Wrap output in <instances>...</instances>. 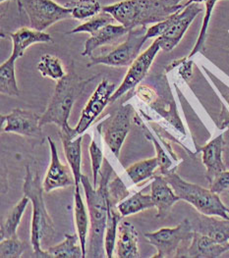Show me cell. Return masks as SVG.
<instances>
[{
    "label": "cell",
    "instance_id": "cell-26",
    "mask_svg": "<svg viewBox=\"0 0 229 258\" xmlns=\"http://www.w3.org/2000/svg\"><path fill=\"white\" fill-rule=\"evenodd\" d=\"M78 240V234H65V240L46 250L47 258H83V249Z\"/></svg>",
    "mask_w": 229,
    "mask_h": 258
},
{
    "label": "cell",
    "instance_id": "cell-35",
    "mask_svg": "<svg viewBox=\"0 0 229 258\" xmlns=\"http://www.w3.org/2000/svg\"><path fill=\"white\" fill-rule=\"evenodd\" d=\"M26 248L25 242L21 241L18 237L5 239L0 242V257L19 258Z\"/></svg>",
    "mask_w": 229,
    "mask_h": 258
},
{
    "label": "cell",
    "instance_id": "cell-7",
    "mask_svg": "<svg viewBox=\"0 0 229 258\" xmlns=\"http://www.w3.org/2000/svg\"><path fill=\"white\" fill-rule=\"evenodd\" d=\"M147 27H139L129 31L125 41L118 44L107 54L91 56V61L87 67L95 65H106L110 67H129L135 59L140 55V51L146 42Z\"/></svg>",
    "mask_w": 229,
    "mask_h": 258
},
{
    "label": "cell",
    "instance_id": "cell-3",
    "mask_svg": "<svg viewBox=\"0 0 229 258\" xmlns=\"http://www.w3.org/2000/svg\"><path fill=\"white\" fill-rule=\"evenodd\" d=\"M182 8V4L167 7L159 0H123L103 6L102 11L109 13L118 24L131 31L162 22Z\"/></svg>",
    "mask_w": 229,
    "mask_h": 258
},
{
    "label": "cell",
    "instance_id": "cell-5",
    "mask_svg": "<svg viewBox=\"0 0 229 258\" xmlns=\"http://www.w3.org/2000/svg\"><path fill=\"white\" fill-rule=\"evenodd\" d=\"M171 185L174 192L181 201L193 205L201 214L209 216H219L229 220V209L221 202L217 194L210 188H205L198 184L184 181L175 169L163 176Z\"/></svg>",
    "mask_w": 229,
    "mask_h": 258
},
{
    "label": "cell",
    "instance_id": "cell-43",
    "mask_svg": "<svg viewBox=\"0 0 229 258\" xmlns=\"http://www.w3.org/2000/svg\"><path fill=\"white\" fill-rule=\"evenodd\" d=\"M206 0H189L188 2H186L184 5L186 6V5H189V4H191V3H202V2H205Z\"/></svg>",
    "mask_w": 229,
    "mask_h": 258
},
{
    "label": "cell",
    "instance_id": "cell-42",
    "mask_svg": "<svg viewBox=\"0 0 229 258\" xmlns=\"http://www.w3.org/2000/svg\"><path fill=\"white\" fill-rule=\"evenodd\" d=\"M163 5L167 6V7H174V6H178L181 5V1L183 0H159Z\"/></svg>",
    "mask_w": 229,
    "mask_h": 258
},
{
    "label": "cell",
    "instance_id": "cell-41",
    "mask_svg": "<svg viewBox=\"0 0 229 258\" xmlns=\"http://www.w3.org/2000/svg\"><path fill=\"white\" fill-rule=\"evenodd\" d=\"M192 66H193V62L188 61V59L181 64L179 74L185 81L189 80L192 76Z\"/></svg>",
    "mask_w": 229,
    "mask_h": 258
},
{
    "label": "cell",
    "instance_id": "cell-29",
    "mask_svg": "<svg viewBox=\"0 0 229 258\" xmlns=\"http://www.w3.org/2000/svg\"><path fill=\"white\" fill-rule=\"evenodd\" d=\"M158 167L157 157L137 162L126 169V174L132 180L134 184H138L148 179L153 178L154 172Z\"/></svg>",
    "mask_w": 229,
    "mask_h": 258
},
{
    "label": "cell",
    "instance_id": "cell-12",
    "mask_svg": "<svg viewBox=\"0 0 229 258\" xmlns=\"http://www.w3.org/2000/svg\"><path fill=\"white\" fill-rule=\"evenodd\" d=\"M116 91L115 84L110 83L107 79H103L97 86L96 91L91 95L86 106L81 113L79 123L75 127L77 136L83 135L93 122L99 116V114L109 104L110 98Z\"/></svg>",
    "mask_w": 229,
    "mask_h": 258
},
{
    "label": "cell",
    "instance_id": "cell-17",
    "mask_svg": "<svg viewBox=\"0 0 229 258\" xmlns=\"http://www.w3.org/2000/svg\"><path fill=\"white\" fill-rule=\"evenodd\" d=\"M224 147L223 136L220 135L210 141L205 147L198 148L203 153V163L207 168V179L211 184L214 179L222 172L226 171L222 160V151Z\"/></svg>",
    "mask_w": 229,
    "mask_h": 258
},
{
    "label": "cell",
    "instance_id": "cell-6",
    "mask_svg": "<svg viewBox=\"0 0 229 258\" xmlns=\"http://www.w3.org/2000/svg\"><path fill=\"white\" fill-rule=\"evenodd\" d=\"M194 235L192 223L185 219L174 228L146 233L145 238L156 248L154 258L184 257Z\"/></svg>",
    "mask_w": 229,
    "mask_h": 258
},
{
    "label": "cell",
    "instance_id": "cell-15",
    "mask_svg": "<svg viewBox=\"0 0 229 258\" xmlns=\"http://www.w3.org/2000/svg\"><path fill=\"white\" fill-rule=\"evenodd\" d=\"M65 157L67 162L71 168L74 177H75V185H79L81 183L82 172H81V162H82V140L83 136H77L75 128H71L70 126L61 128L59 133Z\"/></svg>",
    "mask_w": 229,
    "mask_h": 258
},
{
    "label": "cell",
    "instance_id": "cell-34",
    "mask_svg": "<svg viewBox=\"0 0 229 258\" xmlns=\"http://www.w3.org/2000/svg\"><path fill=\"white\" fill-rule=\"evenodd\" d=\"M217 1L218 0H206L205 1V3H206L205 16H204V20H203V25H202V28H201V32H200V35H199V37L197 39V42H196L194 48L192 49L191 53L189 54V56H187L188 59L204 49V45H205L206 37H207V32H208V28H209V24H210V17H211L213 8H214V6H215Z\"/></svg>",
    "mask_w": 229,
    "mask_h": 258
},
{
    "label": "cell",
    "instance_id": "cell-36",
    "mask_svg": "<svg viewBox=\"0 0 229 258\" xmlns=\"http://www.w3.org/2000/svg\"><path fill=\"white\" fill-rule=\"evenodd\" d=\"M90 155L92 160V170H93V182L94 186L97 187V179L99 172L102 168V162H103V155H102V149L101 146H99L96 143V140H93L90 145Z\"/></svg>",
    "mask_w": 229,
    "mask_h": 258
},
{
    "label": "cell",
    "instance_id": "cell-33",
    "mask_svg": "<svg viewBox=\"0 0 229 258\" xmlns=\"http://www.w3.org/2000/svg\"><path fill=\"white\" fill-rule=\"evenodd\" d=\"M135 122L138 126L142 127V129L144 131V134L146 136V138L151 141L155 148L156 150V157H157V160H158V168L160 170V173L162 176H164L165 174H167L168 172H170L173 169H176V167L172 168V161L169 159V157L166 155V153L164 152V150L161 148V147L159 146L158 142L154 139L153 135L150 133V131L146 128V126L143 124L142 120L136 116L135 117Z\"/></svg>",
    "mask_w": 229,
    "mask_h": 258
},
{
    "label": "cell",
    "instance_id": "cell-24",
    "mask_svg": "<svg viewBox=\"0 0 229 258\" xmlns=\"http://www.w3.org/2000/svg\"><path fill=\"white\" fill-rule=\"evenodd\" d=\"M74 216H75L77 234L79 236V241L83 249V258H85L87 256L86 240H87V235L89 230L90 216L87 213L86 206L82 200L79 185H76L75 192H74Z\"/></svg>",
    "mask_w": 229,
    "mask_h": 258
},
{
    "label": "cell",
    "instance_id": "cell-20",
    "mask_svg": "<svg viewBox=\"0 0 229 258\" xmlns=\"http://www.w3.org/2000/svg\"><path fill=\"white\" fill-rule=\"evenodd\" d=\"M138 240L139 234L133 224L128 221H120L115 242V252L117 256L119 258L140 257Z\"/></svg>",
    "mask_w": 229,
    "mask_h": 258
},
{
    "label": "cell",
    "instance_id": "cell-13",
    "mask_svg": "<svg viewBox=\"0 0 229 258\" xmlns=\"http://www.w3.org/2000/svg\"><path fill=\"white\" fill-rule=\"evenodd\" d=\"M40 117L41 115L33 111L15 108L10 114L1 115V123L5 122L3 132L38 138L41 136Z\"/></svg>",
    "mask_w": 229,
    "mask_h": 258
},
{
    "label": "cell",
    "instance_id": "cell-19",
    "mask_svg": "<svg viewBox=\"0 0 229 258\" xmlns=\"http://www.w3.org/2000/svg\"><path fill=\"white\" fill-rule=\"evenodd\" d=\"M227 250H229V242L220 243L205 235L194 232L191 243L184 257L217 258Z\"/></svg>",
    "mask_w": 229,
    "mask_h": 258
},
{
    "label": "cell",
    "instance_id": "cell-38",
    "mask_svg": "<svg viewBox=\"0 0 229 258\" xmlns=\"http://www.w3.org/2000/svg\"><path fill=\"white\" fill-rule=\"evenodd\" d=\"M210 188L215 194L219 195L229 189V171H224L218 175L214 181L210 184Z\"/></svg>",
    "mask_w": 229,
    "mask_h": 258
},
{
    "label": "cell",
    "instance_id": "cell-9",
    "mask_svg": "<svg viewBox=\"0 0 229 258\" xmlns=\"http://www.w3.org/2000/svg\"><path fill=\"white\" fill-rule=\"evenodd\" d=\"M22 10L30 20L31 28L44 32L59 21L72 18L71 12L54 0H20Z\"/></svg>",
    "mask_w": 229,
    "mask_h": 258
},
{
    "label": "cell",
    "instance_id": "cell-23",
    "mask_svg": "<svg viewBox=\"0 0 229 258\" xmlns=\"http://www.w3.org/2000/svg\"><path fill=\"white\" fill-rule=\"evenodd\" d=\"M31 201L27 196L24 195V198L17 203L6 215V218L1 222L0 227V237L1 240L17 237V229L21 223L22 217L25 213L27 205Z\"/></svg>",
    "mask_w": 229,
    "mask_h": 258
},
{
    "label": "cell",
    "instance_id": "cell-31",
    "mask_svg": "<svg viewBox=\"0 0 229 258\" xmlns=\"http://www.w3.org/2000/svg\"><path fill=\"white\" fill-rule=\"evenodd\" d=\"M38 70L43 78H49L56 82L67 74L61 60L56 56L50 54L41 55L38 64Z\"/></svg>",
    "mask_w": 229,
    "mask_h": 258
},
{
    "label": "cell",
    "instance_id": "cell-21",
    "mask_svg": "<svg viewBox=\"0 0 229 258\" xmlns=\"http://www.w3.org/2000/svg\"><path fill=\"white\" fill-rule=\"evenodd\" d=\"M9 37H11L13 43L12 55L17 59L24 55L25 51L33 44L53 42V38L49 34L27 27L20 28L17 31L10 33Z\"/></svg>",
    "mask_w": 229,
    "mask_h": 258
},
{
    "label": "cell",
    "instance_id": "cell-2",
    "mask_svg": "<svg viewBox=\"0 0 229 258\" xmlns=\"http://www.w3.org/2000/svg\"><path fill=\"white\" fill-rule=\"evenodd\" d=\"M24 195L33 204V218L31 230V244L36 257L47 258L46 250L41 244L47 242L54 236V225L43 201V185L40 183L38 171L33 172L30 165L26 166V176L23 185Z\"/></svg>",
    "mask_w": 229,
    "mask_h": 258
},
{
    "label": "cell",
    "instance_id": "cell-16",
    "mask_svg": "<svg viewBox=\"0 0 229 258\" xmlns=\"http://www.w3.org/2000/svg\"><path fill=\"white\" fill-rule=\"evenodd\" d=\"M151 196L157 210L156 218H165L170 213L172 206L181 201L162 175L153 176Z\"/></svg>",
    "mask_w": 229,
    "mask_h": 258
},
{
    "label": "cell",
    "instance_id": "cell-18",
    "mask_svg": "<svg viewBox=\"0 0 229 258\" xmlns=\"http://www.w3.org/2000/svg\"><path fill=\"white\" fill-rule=\"evenodd\" d=\"M192 227L194 232L205 235L217 242H229L228 219L201 214L195 223H192Z\"/></svg>",
    "mask_w": 229,
    "mask_h": 258
},
{
    "label": "cell",
    "instance_id": "cell-11",
    "mask_svg": "<svg viewBox=\"0 0 229 258\" xmlns=\"http://www.w3.org/2000/svg\"><path fill=\"white\" fill-rule=\"evenodd\" d=\"M160 44L158 39L153 40V43L142 54L138 56L133 63L129 66V69L124 77L121 85L116 89L112 94L109 104H113L116 100L122 97L127 92L135 91L139 84L147 77L155 56L160 50Z\"/></svg>",
    "mask_w": 229,
    "mask_h": 258
},
{
    "label": "cell",
    "instance_id": "cell-14",
    "mask_svg": "<svg viewBox=\"0 0 229 258\" xmlns=\"http://www.w3.org/2000/svg\"><path fill=\"white\" fill-rule=\"evenodd\" d=\"M47 141L50 148V164L42 184L44 191L50 192L56 188L76 184L72 170L60 161L54 142L50 137H47Z\"/></svg>",
    "mask_w": 229,
    "mask_h": 258
},
{
    "label": "cell",
    "instance_id": "cell-8",
    "mask_svg": "<svg viewBox=\"0 0 229 258\" xmlns=\"http://www.w3.org/2000/svg\"><path fill=\"white\" fill-rule=\"evenodd\" d=\"M134 108L131 104L120 105L117 110L103 121L96 129L104 143L110 148L116 157H119L120 149L130 131Z\"/></svg>",
    "mask_w": 229,
    "mask_h": 258
},
{
    "label": "cell",
    "instance_id": "cell-10",
    "mask_svg": "<svg viewBox=\"0 0 229 258\" xmlns=\"http://www.w3.org/2000/svg\"><path fill=\"white\" fill-rule=\"evenodd\" d=\"M201 12H203V7L200 3H191L186 6L184 5V8L162 21L165 31L161 37H156L159 41L160 48L167 52L171 51L181 41L192 22Z\"/></svg>",
    "mask_w": 229,
    "mask_h": 258
},
{
    "label": "cell",
    "instance_id": "cell-37",
    "mask_svg": "<svg viewBox=\"0 0 229 258\" xmlns=\"http://www.w3.org/2000/svg\"><path fill=\"white\" fill-rule=\"evenodd\" d=\"M108 195L111 205L116 206V204L124 201L130 194L125 184L120 180V178L116 177L113 181H109Z\"/></svg>",
    "mask_w": 229,
    "mask_h": 258
},
{
    "label": "cell",
    "instance_id": "cell-4",
    "mask_svg": "<svg viewBox=\"0 0 229 258\" xmlns=\"http://www.w3.org/2000/svg\"><path fill=\"white\" fill-rule=\"evenodd\" d=\"M96 78V76L88 79L80 78L72 64L65 77L58 81L48 106L40 117V126L55 124L60 129L68 127V119L75 101Z\"/></svg>",
    "mask_w": 229,
    "mask_h": 258
},
{
    "label": "cell",
    "instance_id": "cell-25",
    "mask_svg": "<svg viewBox=\"0 0 229 258\" xmlns=\"http://www.w3.org/2000/svg\"><path fill=\"white\" fill-rule=\"evenodd\" d=\"M17 58L11 56L0 65V92L8 96H19L20 90L15 74Z\"/></svg>",
    "mask_w": 229,
    "mask_h": 258
},
{
    "label": "cell",
    "instance_id": "cell-45",
    "mask_svg": "<svg viewBox=\"0 0 229 258\" xmlns=\"http://www.w3.org/2000/svg\"><path fill=\"white\" fill-rule=\"evenodd\" d=\"M5 1H15L16 3H17V0H0V2L1 3H3V2H5Z\"/></svg>",
    "mask_w": 229,
    "mask_h": 258
},
{
    "label": "cell",
    "instance_id": "cell-44",
    "mask_svg": "<svg viewBox=\"0 0 229 258\" xmlns=\"http://www.w3.org/2000/svg\"><path fill=\"white\" fill-rule=\"evenodd\" d=\"M17 6H18L19 12H21V11H22V5H21V1H20V0H17Z\"/></svg>",
    "mask_w": 229,
    "mask_h": 258
},
{
    "label": "cell",
    "instance_id": "cell-39",
    "mask_svg": "<svg viewBox=\"0 0 229 258\" xmlns=\"http://www.w3.org/2000/svg\"><path fill=\"white\" fill-rule=\"evenodd\" d=\"M133 92L143 102H145L149 105L151 103H153V101L155 100V98L157 97V94L155 93V91H153V89L150 87H147L146 85L138 86Z\"/></svg>",
    "mask_w": 229,
    "mask_h": 258
},
{
    "label": "cell",
    "instance_id": "cell-32",
    "mask_svg": "<svg viewBox=\"0 0 229 258\" xmlns=\"http://www.w3.org/2000/svg\"><path fill=\"white\" fill-rule=\"evenodd\" d=\"M115 23L117 22L109 13L101 11L98 15L86 20L84 23L80 24L75 29L68 32L67 34L73 35V34H79V33H87V34L93 35L101 28L110 24H115Z\"/></svg>",
    "mask_w": 229,
    "mask_h": 258
},
{
    "label": "cell",
    "instance_id": "cell-28",
    "mask_svg": "<svg viewBox=\"0 0 229 258\" xmlns=\"http://www.w3.org/2000/svg\"><path fill=\"white\" fill-rule=\"evenodd\" d=\"M71 12L72 18L88 20L95 17L102 11V7L97 0H74L64 5Z\"/></svg>",
    "mask_w": 229,
    "mask_h": 258
},
{
    "label": "cell",
    "instance_id": "cell-22",
    "mask_svg": "<svg viewBox=\"0 0 229 258\" xmlns=\"http://www.w3.org/2000/svg\"><path fill=\"white\" fill-rule=\"evenodd\" d=\"M128 33L129 30L118 23L107 25L98 30L95 34L91 35L90 38L85 43L82 55L91 57L96 48L102 45L111 44Z\"/></svg>",
    "mask_w": 229,
    "mask_h": 258
},
{
    "label": "cell",
    "instance_id": "cell-40",
    "mask_svg": "<svg viewBox=\"0 0 229 258\" xmlns=\"http://www.w3.org/2000/svg\"><path fill=\"white\" fill-rule=\"evenodd\" d=\"M203 69L206 71V73L207 75L210 77V80H211V82L213 83V85L216 87V89L218 90V92L221 93V95L223 96V98L226 100V102L228 103L229 105V88L227 86H225L219 79H217L215 76L213 74H211L210 71L207 69V68H205V67H203Z\"/></svg>",
    "mask_w": 229,
    "mask_h": 258
},
{
    "label": "cell",
    "instance_id": "cell-30",
    "mask_svg": "<svg viewBox=\"0 0 229 258\" xmlns=\"http://www.w3.org/2000/svg\"><path fill=\"white\" fill-rule=\"evenodd\" d=\"M122 218L123 216L121 215L119 210L116 208V206L111 205L108 212V218H107V224L105 229V237H104V247H105L106 257H113L118 225Z\"/></svg>",
    "mask_w": 229,
    "mask_h": 258
},
{
    "label": "cell",
    "instance_id": "cell-1",
    "mask_svg": "<svg viewBox=\"0 0 229 258\" xmlns=\"http://www.w3.org/2000/svg\"><path fill=\"white\" fill-rule=\"evenodd\" d=\"M112 173V167L110 166L107 160H104L99 172L100 181L97 187L91 184L87 176L82 175L81 178V184H83L85 190L91 222L90 240L87 250L88 257L102 258L106 256L104 254V237L108 212L111 207L108 195V184Z\"/></svg>",
    "mask_w": 229,
    "mask_h": 258
},
{
    "label": "cell",
    "instance_id": "cell-27",
    "mask_svg": "<svg viewBox=\"0 0 229 258\" xmlns=\"http://www.w3.org/2000/svg\"><path fill=\"white\" fill-rule=\"evenodd\" d=\"M154 207V203L151 195H144L143 191L135 194L131 198L125 199L121 203H118L117 209L123 217L134 215L146 209H151Z\"/></svg>",
    "mask_w": 229,
    "mask_h": 258
}]
</instances>
